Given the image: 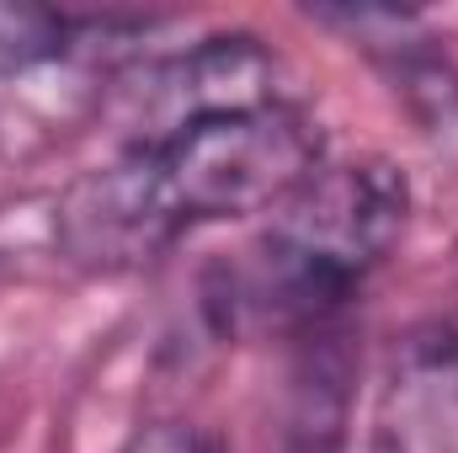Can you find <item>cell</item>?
Returning a JSON list of instances; mask_svg holds the SVG:
<instances>
[{
  "label": "cell",
  "mask_w": 458,
  "mask_h": 453,
  "mask_svg": "<svg viewBox=\"0 0 458 453\" xmlns=\"http://www.w3.org/2000/svg\"><path fill=\"white\" fill-rule=\"evenodd\" d=\"M405 214L411 187L389 160L320 166L245 251L208 272L203 315L234 341L315 337L389 256Z\"/></svg>",
  "instance_id": "obj_1"
},
{
  "label": "cell",
  "mask_w": 458,
  "mask_h": 453,
  "mask_svg": "<svg viewBox=\"0 0 458 453\" xmlns=\"http://www.w3.org/2000/svg\"><path fill=\"white\" fill-rule=\"evenodd\" d=\"M326 166L320 123L293 102L187 117L102 160V209L117 245L144 267L198 225L277 214Z\"/></svg>",
  "instance_id": "obj_2"
},
{
  "label": "cell",
  "mask_w": 458,
  "mask_h": 453,
  "mask_svg": "<svg viewBox=\"0 0 458 453\" xmlns=\"http://www.w3.org/2000/svg\"><path fill=\"white\" fill-rule=\"evenodd\" d=\"M346 384L352 352L336 326L299 337L293 363V400H288V453H331L346 427Z\"/></svg>",
  "instance_id": "obj_3"
},
{
  "label": "cell",
  "mask_w": 458,
  "mask_h": 453,
  "mask_svg": "<svg viewBox=\"0 0 458 453\" xmlns=\"http://www.w3.org/2000/svg\"><path fill=\"white\" fill-rule=\"evenodd\" d=\"M75 16L48 5H11L0 0V75H21L38 64H54L75 43Z\"/></svg>",
  "instance_id": "obj_4"
},
{
  "label": "cell",
  "mask_w": 458,
  "mask_h": 453,
  "mask_svg": "<svg viewBox=\"0 0 458 453\" xmlns=\"http://www.w3.org/2000/svg\"><path fill=\"white\" fill-rule=\"evenodd\" d=\"M117 453H219V443L208 432L187 427V422H149V427H139Z\"/></svg>",
  "instance_id": "obj_5"
},
{
  "label": "cell",
  "mask_w": 458,
  "mask_h": 453,
  "mask_svg": "<svg viewBox=\"0 0 458 453\" xmlns=\"http://www.w3.org/2000/svg\"><path fill=\"white\" fill-rule=\"evenodd\" d=\"M421 337L432 341V346H443V352H454V357H458V310L448 315V321H437L432 331H421Z\"/></svg>",
  "instance_id": "obj_6"
}]
</instances>
